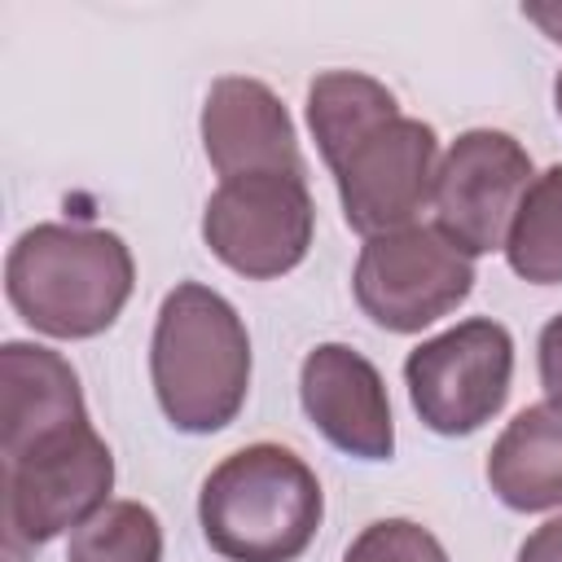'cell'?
<instances>
[{"mask_svg": "<svg viewBox=\"0 0 562 562\" xmlns=\"http://www.w3.org/2000/svg\"><path fill=\"white\" fill-rule=\"evenodd\" d=\"M149 382L162 417L184 435L224 430L250 391V338L237 307L202 285L180 281L154 321Z\"/></svg>", "mask_w": 562, "mask_h": 562, "instance_id": "2", "label": "cell"}, {"mask_svg": "<svg viewBox=\"0 0 562 562\" xmlns=\"http://www.w3.org/2000/svg\"><path fill=\"white\" fill-rule=\"evenodd\" d=\"M522 18L536 22L553 44H562V4H522Z\"/></svg>", "mask_w": 562, "mask_h": 562, "instance_id": "19", "label": "cell"}, {"mask_svg": "<svg viewBox=\"0 0 562 562\" xmlns=\"http://www.w3.org/2000/svg\"><path fill=\"white\" fill-rule=\"evenodd\" d=\"M88 422L79 373L70 360L40 342L0 347V457L22 452L48 435Z\"/></svg>", "mask_w": 562, "mask_h": 562, "instance_id": "12", "label": "cell"}, {"mask_svg": "<svg viewBox=\"0 0 562 562\" xmlns=\"http://www.w3.org/2000/svg\"><path fill=\"white\" fill-rule=\"evenodd\" d=\"M514 382V338L492 316H470L404 360V386L413 413L435 435H474L483 430L509 400Z\"/></svg>", "mask_w": 562, "mask_h": 562, "instance_id": "6", "label": "cell"}, {"mask_svg": "<svg viewBox=\"0 0 562 562\" xmlns=\"http://www.w3.org/2000/svg\"><path fill=\"white\" fill-rule=\"evenodd\" d=\"M553 110H558V119H562V70H558V79H553Z\"/></svg>", "mask_w": 562, "mask_h": 562, "instance_id": "20", "label": "cell"}, {"mask_svg": "<svg viewBox=\"0 0 562 562\" xmlns=\"http://www.w3.org/2000/svg\"><path fill=\"white\" fill-rule=\"evenodd\" d=\"M505 259L531 285H562V162L527 184L505 237Z\"/></svg>", "mask_w": 562, "mask_h": 562, "instance_id": "14", "label": "cell"}, {"mask_svg": "<svg viewBox=\"0 0 562 562\" xmlns=\"http://www.w3.org/2000/svg\"><path fill=\"white\" fill-rule=\"evenodd\" d=\"M66 562H162V522L140 501H110L70 531Z\"/></svg>", "mask_w": 562, "mask_h": 562, "instance_id": "15", "label": "cell"}, {"mask_svg": "<svg viewBox=\"0 0 562 562\" xmlns=\"http://www.w3.org/2000/svg\"><path fill=\"white\" fill-rule=\"evenodd\" d=\"M342 562H448L435 531L413 518H378L369 522L342 553Z\"/></svg>", "mask_w": 562, "mask_h": 562, "instance_id": "16", "label": "cell"}, {"mask_svg": "<svg viewBox=\"0 0 562 562\" xmlns=\"http://www.w3.org/2000/svg\"><path fill=\"white\" fill-rule=\"evenodd\" d=\"M531 180V154L509 132L470 127L439 158L430 189L435 228L470 259L505 250L509 224Z\"/></svg>", "mask_w": 562, "mask_h": 562, "instance_id": "9", "label": "cell"}, {"mask_svg": "<svg viewBox=\"0 0 562 562\" xmlns=\"http://www.w3.org/2000/svg\"><path fill=\"white\" fill-rule=\"evenodd\" d=\"M307 127L334 171L347 224L360 237L395 233L430 202L439 136L400 114L395 92L360 70H325L307 83Z\"/></svg>", "mask_w": 562, "mask_h": 562, "instance_id": "1", "label": "cell"}, {"mask_svg": "<svg viewBox=\"0 0 562 562\" xmlns=\"http://www.w3.org/2000/svg\"><path fill=\"white\" fill-rule=\"evenodd\" d=\"M114 457L110 443L79 422L22 452L4 457V540L9 549H35L53 536L88 522L110 505Z\"/></svg>", "mask_w": 562, "mask_h": 562, "instance_id": "5", "label": "cell"}, {"mask_svg": "<svg viewBox=\"0 0 562 562\" xmlns=\"http://www.w3.org/2000/svg\"><path fill=\"white\" fill-rule=\"evenodd\" d=\"M351 290L373 325L391 334H422L470 299L474 263L439 228L408 224L364 237Z\"/></svg>", "mask_w": 562, "mask_h": 562, "instance_id": "7", "label": "cell"}, {"mask_svg": "<svg viewBox=\"0 0 562 562\" xmlns=\"http://www.w3.org/2000/svg\"><path fill=\"white\" fill-rule=\"evenodd\" d=\"M518 562H562V514L540 522L522 544H518Z\"/></svg>", "mask_w": 562, "mask_h": 562, "instance_id": "18", "label": "cell"}, {"mask_svg": "<svg viewBox=\"0 0 562 562\" xmlns=\"http://www.w3.org/2000/svg\"><path fill=\"white\" fill-rule=\"evenodd\" d=\"M299 400L307 422L356 461H386L395 452L391 395L369 356L347 342H321L303 356Z\"/></svg>", "mask_w": 562, "mask_h": 562, "instance_id": "10", "label": "cell"}, {"mask_svg": "<svg viewBox=\"0 0 562 562\" xmlns=\"http://www.w3.org/2000/svg\"><path fill=\"white\" fill-rule=\"evenodd\" d=\"M202 149L220 180L255 176V171L307 176L281 97L246 75H224L211 83L202 101Z\"/></svg>", "mask_w": 562, "mask_h": 562, "instance_id": "11", "label": "cell"}, {"mask_svg": "<svg viewBox=\"0 0 562 562\" xmlns=\"http://www.w3.org/2000/svg\"><path fill=\"white\" fill-rule=\"evenodd\" d=\"M540 386L549 400H562V312L540 329Z\"/></svg>", "mask_w": 562, "mask_h": 562, "instance_id": "17", "label": "cell"}, {"mask_svg": "<svg viewBox=\"0 0 562 562\" xmlns=\"http://www.w3.org/2000/svg\"><path fill=\"white\" fill-rule=\"evenodd\" d=\"M325 492L316 470L281 443L228 452L198 492V522L224 562H294L316 540Z\"/></svg>", "mask_w": 562, "mask_h": 562, "instance_id": "4", "label": "cell"}, {"mask_svg": "<svg viewBox=\"0 0 562 562\" xmlns=\"http://www.w3.org/2000/svg\"><path fill=\"white\" fill-rule=\"evenodd\" d=\"M316 228V206L307 176L255 171L220 180L202 211L206 250L246 281H272L307 259Z\"/></svg>", "mask_w": 562, "mask_h": 562, "instance_id": "8", "label": "cell"}, {"mask_svg": "<svg viewBox=\"0 0 562 562\" xmlns=\"http://www.w3.org/2000/svg\"><path fill=\"white\" fill-rule=\"evenodd\" d=\"M136 285L132 250L110 228L35 224L4 259L13 312L48 338H97L127 307Z\"/></svg>", "mask_w": 562, "mask_h": 562, "instance_id": "3", "label": "cell"}, {"mask_svg": "<svg viewBox=\"0 0 562 562\" xmlns=\"http://www.w3.org/2000/svg\"><path fill=\"white\" fill-rule=\"evenodd\" d=\"M487 483L501 505L540 514L562 505V400L527 404L487 452Z\"/></svg>", "mask_w": 562, "mask_h": 562, "instance_id": "13", "label": "cell"}]
</instances>
